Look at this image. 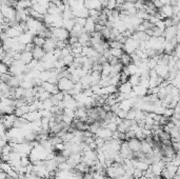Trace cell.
Returning a JSON list of instances; mask_svg holds the SVG:
<instances>
[{
  "mask_svg": "<svg viewBox=\"0 0 180 179\" xmlns=\"http://www.w3.org/2000/svg\"><path fill=\"white\" fill-rule=\"evenodd\" d=\"M53 32V37L57 38L58 40H69L71 33L64 28H54L52 26L50 28Z\"/></svg>",
  "mask_w": 180,
  "mask_h": 179,
  "instance_id": "cell-1",
  "label": "cell"
},
{
  "mask_svg": "<svg viewBox=\"0 0 180 179\" xmlns=\"http://www.w3.org/2000/svg\"><path fill=\"white\" fill-rule=\"evenodd\" d=\"M57 87H59L61 92H69V91H71L75 87V83L71 79H69V78H64L63 77V78L59 79V81L57 83Z\"/></svg>",
  "mask_w": 180,
  "mask_h": 179,
  "instance_id": "cell-2",
  "label": "cell"
},
{
  "mask_svg": "<svg viewBox=\"0 0 180 179\" xmlns=\"http://www.w3.org/2000/svg\"><path fill=\"white\" fill-rule=\"evenodd\" d=\"M129 143V146L133 152L136 151H141V146H142V142L141 140H139L138 138H132L130 140H128Z\"/></svg>",
  "mask_w": 180,
  "mask_h": 179,
  "instance_id": "cell-3",
  "label": "cell"
},
{
  "mask_svg": "<svg viewBox=\"0 0 180 179\" xmlns=\"http://www.w3.org/2000/svg\"><path fill=\"white\" fill-rule=\"evenodd\" d=\"M32 53H33L34 59H36V60H38V61H42L46 55V53L43 50V48H38V46H36Z\"/></svg>",
  "mask_w": 180,
  "mask_h": 179,
  "instance_id": "cell-4",
  "label": "cell"
},
{
  "mask_svg": "<svg viewBox=\"0 0 180 179\" xmlns=\"http://www.w3.org/2000/svg\"><path fill=\"white\" fill-rule=\"evenodd\" d=\"M21 61L23 62L24 64H30L32 61L34 60V56H33V53L32 52H28V51H24L21 53Z\"/></svg>",
  "mask_w": 180,
  "mask_h": 179,
  "instance_id": "cell-5",
  "label": "cell"
},
{
  "mask_svg": "<svg viewBox=\"0 0 180 179\" xmlns=\"http://www.w3.org/2000/svg\"><path fill=\"white\" fill-rule=\"evenodd\" d=\"M159 11L164 14L167 18H172L173 16L175 15V13H174V8H173V5H171V4L163 5L161 8V10H159Z\"/></svg>",
  "mask_w": 180,
  "mask_h": 179,
  "instance_id": "cell-6",
  "label": "cell"
},
{
  "mask_svg": "<svg viewBox=\"0 0 180 179\" xmlns=\"http://www.w3.org/2000/svg\"><path fill=\"white\" fill-rule=\"evenodd\" d=\"M118 90L119 92L122 93V94H125L129 96L130 93L133 91V85L130 83V82H125V83H122L118 87Z\"/></svg>",
  "mask_w": 180,
  "mask_h": 179,
  "instance_id": "cell-7",
  "label": "cell"
},
{
  "mask_svg": "<svg viewBox=\"0 0 180 179\" xmlns=\"http://www.w3.org/2000/svg\"><path fill=\"white\" fill-rule=\"evenodd\" d=\"M95 28H96V22L93 20L92 18L89 17L88 19H86V23H85V26H84L85 32H88V33L92 34V33L95 32Z\"/></svg>",
  "mask_w": 180,
  "mask_h": 179,
  "instance_id": "cell-8",
  "label": "cell"
},
{
  "mask_svg": "<svg viewBox=\"0 0 180 179\" xmlns=\"http://www.w3.org/2000/svg\"><path fill=\"white\" fill-rule=\"evenodd\" d=\"M46 41V38H44V37H41V36H34L33 38V43L35 46H38V48H43L44 43H45Z\"/></svg>",
  "mask_w": 180,
  "mask_h": 179,
  "instance_id": "cell-9",
  "label": "cell"
},
{
  "mask_svg": "<svg viewBox=\"0 0 180 179\" xmlns=\"http://www.w3.org/2000/svg\"><path fill=\"white\" fill-rule=\"evenodd\" d=\"M120 62L123 64L124 67H129L130 64L133 63V59H132V56L130 54L128 53H124L120 58Z\"/></svg>",
  "mask_w": 180,
  "mask_h": 179,
  "instance_id": "cell-10",
  "label": "cell"
},
{
  "mask_svg": "<svg viewBox=\"0 0 180 179\" xmlns=\"http://www.w3.org/2000/svg\"><path fill=\"white\" fill-rule=\"evenodd\" d=\"M5 33H6V35H8L9 38H18L19 36L21 35L20 32H19L18 30L15 28H10L8 31L5 32Z\"/></svg>",
  "mask_w": 180,
  "mask_h": 179,
  "instance_id": "cell-11",
  "label": "cell"
},
{
  "mask_svg": "<svg viewBox=\"0 0 180 179\" xmlns=\"http://www.w3.org/2000/svg\"><path fill=\"white\" fill-rule=\"evenodd\" d=\"M129 82L131 83L132 85H133V87L139 85H140V75H138V74L132 75V76L130 77Z\"/></svg>",
  "mask_w": 180,
  "mask_h": 179,
  "instance_id": "cell-12",
  "label": "cell"
},
{
  "mask_svg": "<svg viewBox=\"0 0 180 179\" xmlns=\"http://www.w3.org/2000/svg\"><path fill=\"white\" fill-rule=\"evenodd\" d=\"M90 39H91V34L88 33V32H83V33L81 34V36L79 37V42L84 46L85 43H86Z\"/></svg>",
  "mask_w": 180,
  "mask_h": 179,
  "instance_id": "cell-13",
  "label": "cell"
},
{
  "mask_svg": "<svg viewBox=\"0 0 180 179\" xmlns=\"http://www.w3.org/2000/svg\"><path fill=\"white\" fill-rule=\"evenodd\" d=\"M76 22H75V19H69V20H64V23H63V28H67V31L71 33V31L73 30V28L75 26Z\"/></svg>",
  "mask_w": 180,
  "mask_h": 179,
  "instance_id": "cell-14",
  "label": "cell"
},
{
  "mask_svg": "<svg viewBox=\"0 0 180 179\" xmlns=\"http://www.w3.org/2000/svg\"><path fill=\"white\" fill-rule=\"evenodd\" d=\"M108 43H110V48L111 49H122L123 50V46L124 44L122 42L118 40H112V41H108Z\"/></svg>",
  "mask_w": 180,
  "mask_h": 179,
  "instance_id": "cell-15",
  "label": "cell"
},
{
  "mask_svg": "<svg viewBox=\"0 0 180 179\" xmlns=\"http://www.w3.org/2000/svg\"><path fill=\"white\" fill-rule=\"evenodd\" d=\"M62 59H63V61H64L67 67H71V65H73V63H74L75 56L73 55V54H69V55H67V56L63 57Z\"/></svg>",
  "mask_w": 180,
  "mask_h": 179,
  "instance_id": "cell-16",
  "label": "cell"
},
{
  "mask_svg": "<svg viewBox=\"0 0 180 179\" xmlns=\"http://www.w3.org/2000/svg\"><path fill=\"white\" fill-rule=\"evenodd\" d=\"M112 72V65L110 63H106L103 64V69H102V76H110V74H111Z\"/></svg>",
  "mask_w": 180,
  "mask_h": 179,
  "instance_id": "cell-17",
  "label": "cell"
},
{
  "mask_svg": "<svg viewBox=\"0 0 180 179\" xmlns=\"http://www.w3.org/2000/svg\"><path fill=\"white\" fill-rule=\"evenodd\" d=\"M110 51H111V54L113 55V57H117L119 59L124 54V51L122 49H110Z\"/></svg>",
  "mask_w": 180,
  "mask_h": 179,
  "instance_id": "cell-18",
  "label": "cell"
},
{
  "mask_svg": "<svg viewBox=\"0 0 180 179\" xmlns=\"http://www.w3.org/2000/svg\"><path fill=\"white\" fill-rule=\"evenodd\" d=\"M0 73L1 74H9L10 73V67H8L6 64L2 63L0 64Z\"/></svg>",
  "mask_w": 180,
  "mask_h": 179,
  "instance_id": "cell-19",
  "label": "cell"
},
{
  "mask_svg": "<svg viewBox=\"0 0 180 179\" xmlns=\"http://www.w3.org/2000/svg\"><path fill=\"white\" fill-rule=\"evenodd\" d=\"M75 22L78 23V24H80L81 26L84 28L85 23H86V19H85V18H81V17H76L75 18Z\"/></svg>",
  "mask_w": 180,
  "mask_h": 179,
  "instance_id": "cell-20",
  "label": "cell"
},
{
  "mask_svg": "<svg viewBox=\"0 0 180 179\" xmlns=\"http://www.w3.org/2000/svg\"><path fill=\"white\" fill-rule=\"evenodd\" d=\"M117 116L121 119H126L128 118V111H124V110H119V112L117 113Z\"/></svg>",
  "mask_w": 180,
  "mask_h": 179,
  "instance_id": "cell-21",
  "label": "cell"
},
{
  "mask_svg": "<svg viewBox=\"0 0 180 179\" xmlns=\"http://www.w3.org/2000/svg\"><path fill=\"white\" fill-rule=\"evenodd\" d=\"M155 26H157L158 28H160L162 32H164L165 31V24H164V21L163 20H158L157 22H156V24H155Z\"/></svg>",
  "mask_w": 180,
  "mask_h": 179,
  "instance_id": "cell-22",
  "label": "cell"
},
{
  "mask_svg": "<svg viewBox=\"0 0 180 179\" xmlns=\"http://www.w3.org/2000/svg\"><path fill=\"white\" fill-rule=\"evenodd\" d=\"M108 63L111 64L112 67H114V65H116V64H118V63H120V59L119 58H117V57H113V58L108 61Z\"/></svg>",
  "mask_w": 180,
  "mask_h": 179,
  "instance_id": "cell-23",
  "label": "cell"
},
{
  "mask_svg": "<svg viewBox=\"0 0 180 179\" xmlns=\"http://www.w3.org/2000/svg\"><path fill=\"white\" fill-rule=\"evenodd\" d=\"M164 24H165V28H170V26H173V19L172 18H167L164 19Z\"/></svg>",
  "mask_w": 180,
  "mask_h": 179,
  "instance_id": "cell-24",
  "label": "cell"
},
{
  "mask_svg": "<svg viewBox=\"0 0 180 179\" xmlns=\"http://www.w3.org/2000/svg\"><path fill=\"white\" fill-rule=\"evenodd\" d=\"M154 4H155V6H156V9H157L158 11L159 10H161V8L163 6V3L160 1V0H155L154 1Z\"/></svg>",
  "mask_w": 180,
  "mask_h": 179,
  "instance_id": "cell-25",
  "label": "cell"
},
{
  "mask_svg": "<svg viewBox=\"0 0 180 179\" xmlns=\"http://www.w3.org/2000/svg\"><path fill=\"white\" fill-rule=\"evenodd\" d=\"M108 1H110V0H100L101 5H102V8H103V9H106V8H108Z\"/></svg>",
  "mask_w": 180,
  "mask_h": 179,
  "instance_id": "cell-26",
  "label": "cell"
},
{
  "mask_svg": "<svg viewBox=\"0 0 180 179\" xmlns=\"http://www.w3.org/2000/svg\"><path fill=\"white\" fill-rule=\"evenodd\" d=\"M162 3H163V5H167V4H171V0H160Z\"/></svg>",
  "mask_w": 180,
  "mask_h": 179,
  "instance_id": "cell-27",
  "label": "cell"
},
{
  "mask_svg": "<svg viewBox=\"0 0 180 179\" xmlns=\"http://www.w3.org/2000/svg\"><path fill=\"white\" fill-rule=\"evenodd\" d=\"M116 1H117V4H119V5H122L125 2V0H116Z\"/></svg>",
  "mask_w": 180,
  "mask_h": 179,
  "instance_id": "cell-28",
  "label": "cell"
},
{
  "mask_svg": "<svg viewBox=\"0 0 180 179\" xmlns=\"http://www.w3.org/2000/svg\"><path fill=\"white\" fill-rule=\"evenodd\" d=\"M8 4V0H1V5H6Z\"/></svg>",
  "mask_w": 180,
  "mask_h": 179,
  "instance_id": "cell-29",
  "label": "cell"
},
{
  "mask_svg": "<svg viewBox=\"0 0 180 179\" xmlns=\"http://www.w3.org/2000/svg\"><path fill=\"white\" fill-rule=\"evenodd\" d=\"M26 1H32V0H26Z\"/></svg>",
  "mask_w": 180,
  "mask_h": 179,
  "instance_id": "cell-30",
  "label": "cell"
}]
</instances>
